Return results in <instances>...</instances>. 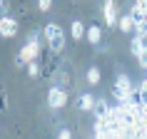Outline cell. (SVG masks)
<instances>
[{"instance_id": "obj_1", "label": "cell", "mask_w": 147, "mask_h": 139, "mask_svg": "<svg viewBox=\"0 0 147 139\" xmlns=\"http://www.w3.org/2000/svg\"><path fill=\"white\" fill-rule=\"evenodd\" d=\"M40 47H42V42H40V32H30V37H28V42H25L23 47H20V52H18L15 57V65L18 67H28L30 62L38 60V55H40Z\"/></svg>"}, {"instance_id": "obj_2", "label": "cell", "mask_w": 147, "mask_h": 139, "mask_svg": "<svg viewBox=\"0 0 147 139\" xmlns=\"http://www.w3.org/2000/svg\"><path fill=\"white\" fill-rule=\"evenodd\" d=\"M112 97L117 100V104L122 102H130V100H137V87L132 85V80L127 75H117L115 77V87H112Z\"/></svg>"}, {"instance_id": "obj_3", "label": "cell", "mask_w": 147, "mask_h": 139, "mask_svg": "<svg viewBox=\"0 0 147 139\" xmlns=\"http://www.w3.org/2000/svg\"><path fill=\"white\" fill-rule=\"evenodd\" d=\"M42 35H45L47 47H50L53 52H62V50H65V32H62L60 25L47 23V25H45V30H42Z\"/></svg>"}, {"instance_id": "obj_4", "label": "cell", "mask_w": 147, "mask_h": 139, "mask_svg": "<svg viewBox=\"0 0 147 139\" xmlns=\"http://www.w3.org/2000/svg\"><path fill=\"white\" fill-rule=\"evenodd\" d=\"M47 104H50V109H62L65 104H67V90L60 85H55L47 90Z\"/></svg>"}, {"instance_id": "obj_5", "label": "cell", "mask_w": 147, "mask_h": 139, "mask_svg": "<svg viewBox=\"0 0 147 139\" xmlns=\"http://www.w3.org/2000/svg\"><path fill=\"white\" fill-rule=\"evenodd\" d=\"M102 17H105V25H107V27H115V25L120 23L117 3H115V0H105V5H102Z\"/></svg>"}, {"instance_id": "obj_6", "label": "cell", "mask_w": 147, "mask_h": 139, "mask_svg": "<svg viewBox=\"0 0 147 139\" xmlns=\"http://www.w3.org/2000/svg\"><path fill=\"white\" fill-rule=\"evenodd\" d=\"M0 35H3L5 40L18 35V23H15L10 15H3V17H0Z\"/></svg>"}, {"instance_id": "obj_7", "label": "cell", "mask_w": 147, "mask_h": 139, "mask_svg": "<svg viewBox=\"0 0 147 139\" xmlns=\"http://www.w3.org/2000/svg\"><path fill=\"white\" fill-rule=\"evenodd\" d=\"M130 50H132V55H135V60H140V57H142V52L147 50V42H145V37L135 35V37L130 40Z\"/></svg>"}, {"instance_id": "obj_8", "label": "cell", "mask_w": 147, "mask_h": 139, "mask_svg": "<svg viewBox=\"0 0 147 139\" xmlns=\"http://www.w3.org/2000/svg\"><path fill=\"white\" fill-rule=\"evenodd\" d=\"M117 27H120V32H135V17H132V13H127V15H120V23H117Z\"/></svg>"}, {"instance_id": "obj_9", "label": "cell", "mask_w": 147, "mask_h": 139, "mask_svg": "<svg viewBox=\"0 0 147 139\" xmlns=\"http://www.w3.org/2000/svg\"><path fill=\"white\" fill-rule=\"evenodd\" d=\"M132 17H135V35L147 40V15H135L132 13Z\"/></svg>"}, {"instance_id": "obj_10", "label": "cell", "mask_w": 147, "mask_h": 139, "mask_svg": "<svg viewBox=\"0 0 147 139\" xmlns=\"http://www.w3.org/2000/svg\"><path fill=\"white\" fill-rule=\"evenodd\" d=\"M78 107H80V112H92V109H95V97L90 92H85L78 100Z\"/></svg>"}, {"instance_id": "obj_11", "label": "cell", "mask_w": 147, "mask_h": 139, "mask_svg": "<svg viewBox=\"0 0 147 139\" xmlns=\"http://www.w3.org/2000/svg\"><path fill=\"white\" fill-rule=\"evenodd\" d=\"M85 35H87V27L80 23V20H75V23L70 25V37H72V40H82Z\"/></svg>"}, {"instance_id": "obj_12", "label": "cell", "mask_w": 147, "mask_h": 139, "mask_svg": "<svg viewBox=\"0 0 147 139\" xmlns=\"http://www.w3.org/2000/svg\"><path fill=\"white\" fill-rule=\"evenodd\" d=\"M87 40H90V45H100V40H102V30L97 27V25H90L87 27Z\"/></svg>"}, {"instance_id": "obj_13", "label": "cell", "mask_w": 147, "mask_h": 139, "mask_svg": "<svg viewBox=\"0 0 147 139\" xmlns=\"http://www.w3.org/2000/svg\"><path fill=\"white\" fill-rule=\"evenodd\" d=\"M92 112H95V119H105V117H107V112H110V109H107V102H105V100H97Z\"/></svg>"}, {"instance_id": "obj_14", "label": "cell", "mask_w": 147, "mask_h": 139, "mask_svg": "<svg viewBox=\"0 0 147 139\" xmlns=\"http://www.w3.org/2000/svg\"><path fill=\"white\" fill-rule=\"evenodd\" d=\"M85 77H87V82H90V85H100V67H95V65H92V67L87 70Z\"/></svg>"}, {"instance_id": "obj_15", "label": "cell", "mask_w": 147, "mask_h": 139, "mask_svg": "<svg viewBox=\"0 0 147 139\" xmlns=\"http://www.w3.org/2000/svg\"><path fill=\"white\" fill-rule=\"evenodd\" d=\"M130 13H135V15H147V0H135V5H132Z\"/></svg>"}, {"instance_id": "obj_16", "label": "cell", "mask_w": 147, "mask_h": 139, "mask_svg": "<svg viewBox=\"0 0 147 139\" xmlns=\"http://www.w3.org/2000/svg\"><path fill=\"white\" fill-rule=\"evenodd\" d=\"M137 100H140V104H147V77H145V82H140V87H137Z\"/></svg>"}, {"instance_id": "obj_17", "label": "cell", "mask_w": 147, "mask_h": 139, "mask_svg": "<svg viewBox=\"0 0 147 139\" xmlns=\"http://www.w3.org/2000/svg\"><path fill=\"white\" fill-rule=\"evenodd\" d=\"M28 75H30L32 80H38V77H40V65H38V60L28 65Z\"/></svg>"}, {"instance_id": "obj_18", "label": "cell", "mask_w": 147, "mask_h": 139, "mask_svg": "<svg viewBox=\"0 0 147 139\" xmlns=\"http://www.w3.org/2000/svg\"><path fill=\"white\" fill-rule=\"evenodd\" d=\"M50 8H53V0H38V10L40 13H47Z\"/></svg>"}, {"instance_id": "obj_19", "label": "cell", "mask_w": 147, "mask_h": 139, "mask_svg": "<svg viewBox=\"0 0 147 139\" xmlns=\"http://www.w3.org/2000/svg\"><path fill=\"white\" fill-rule=\"evenodd\" d=\"M57 139H72V132L70 129H60L57 132Z\"/></svg>"}, {"instance_id": "obj_20", "label": "cell", "mask_w": 147, "mask_h": 139, "mask_svg": "<svg viewBox=\"0 0 147 139\" xmlns=\"http://www.w3.org/2000/svg\"><path fill=\"white\" fill-rule=\"evenodd\" d=\"M140 67H142V70H147V50H145V52H142V57H140Z\"/></svg>"}, {"instance_id": "obj_21", "label": "cell", "mask_w": 147, "mask_h": 139, "mask_svg": "<svg viewBox=\"0 0 147 139\" xmlns=\"http://www.w3.org/2000/svg\"><path fill=\"white\" fill-rule=\"evenodd\" d=\"M145 72H147V70H145Z\"/></svg>"}]
</instances>
